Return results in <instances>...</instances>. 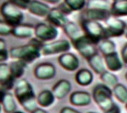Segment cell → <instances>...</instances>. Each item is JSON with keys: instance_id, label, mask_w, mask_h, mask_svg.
Here are the masks:
<instances>
[{"instance_id": "1", "label": "cell", "mask_w": 127, "mask_h": 113, "mask_svg": "<svg viewBox=\"0 0 127 113\" xmlns=\"http://www.w3.org/2000/svg\"><path fill=\"white\" fill-rule=\"evenodd\" d=\"M43 42L38 38H32L28 43L11 48L10 56L14 59L21 60L27 65L39 59L42 55Z\"/></svg>"}, {"instance_id": "2", "label": "cell", "mask_w": 127, "mask_h": 113, "mask_svg": "<svg viewBox=\"0 0 127 113\" xmlns=\"http://www.w3.org/2000/svg\"><path fill=\"white\" fill-rule=\"evenodd\" d=\"M14 94L17 101L23 109L32 113L37 108V97L32 85L26 79H21L17 82Z\"/></svg>"}, {"instance_id": "3", "label": "cell", "mask_w": 127, "mask_h": 113, "mask_svg": "<svg viewBox=\"0 0 127 113\" xmlns=\"http://www.w3.org/2000/svg\"><path fill=\"white\" fill-rule=\"evenodd\" d=\"M113 90L103 83L96 85L93 90L94 101L104 113L115 104L113 99Z\"/></svg>"}, {"instance_id": "4", "label": "cell", "mask_w": 127, "mask_h": 113, "mask_svg": "<svg viewBox=\"0 0 127 113\" xmlns=\"http://www.w3.org/2000/svg\"><path fill=\"white\" fill-rule=\"evenodd\" d=\"M1 14L3 20L13 27L22 23L24 14L21 9L10 1L4 2L1 7Z\"/></svg>"}, {"instance_id": "5", "label": "cell", "mask_w": 127, "mask_h": 113, "mask_svg": "<svg viewBox=\"0 0 127 113\" xmlns=\"http://www.w3.org/2000/svg\"><path fill=\"white\" fill-rule=\"evenodd\" d=\"M81 26L84 34L94 44H97L105 39V28L98 21L84 19Z\"/></svg>"}, {"instance_id": "6", "label": "cell", "mask_w": 127, "mask_h": 113, "mask_svg": "<svg viewBox=\"0 0 127 113\" xmlns=\"http://www.w3.org/2000/svg\"><path fill=\"white\" fill-rule=\"evenodd\" d=\"M105 22L107 26L105 28V39L120 37L125 34L127 24L123 21L111 15Z\"/></svg>"}, {"instance_id": "7", "label": "cell", "mask_w": 127, "mask_h": 113, "mask_svg": "<svg viewBox=\"0 0 127 113\" xmlns=\"http://www.w3.org/2000/svg\"><path fill=\"white\" fill-rule=\"evenodd\" d=\"M72 44L78 53L87 60L97 53L95 47L96 44L84 34L72 42Z\"/></svg>"}, {"instance_id": "8", "label": "cell", "mask_w": 127, "mask_h": 113, "mask_svg": "<svg viewBox=\"0 0 127 113\" xmlns=\"http://www.w3.org/2000/svg\"><path fill=\"white\" fill-rule=\"evenodd\" d=\"M71 44L66 39H60L44 44L42 48V55L44 56L62 54L68 52L70 49Z\"/></svg>"}, {"instance_id": "9", "label": "cell", "mask_w": 127, "mask_h": 113, "mask_svg": "<svg viewBox=\"0 0 127 113\" xmlns=\"http://www.w3.org/2000/svg\"><path fill=\"white\" fill-rule=\"evenodd\" d=\"M59 35L56 27L51 24L40 23L35 26V36L42 42L52 41Z\"/></svg>"}, {"instance_id": "10", "label": "cell", "mask_w": 127, "mask_h": 113, "mask_svg": "<svg viewBox=\"0 0 127 113\" xmlns=\"http://www.w3.org/2000/svg\"><path fill=\"white\" fill-rule=\"evenodd\" d=\"M56 67L53 64L43 62L39 64L34 69V75L40 80H48L53 78L56 75Z\"/></svg>"}, {"instance_id": "11", "label": "cell", "mask_w": 127, "mask_h": 113, "mask_svg": "<svg viewBox=\"0 0 127 113\" xmlns=\"http://www.w3.org/2000/svg\"><path fill=\"white\" fill-rule=\"evenodd\" d=\"M58 62L63 69L69 72H74L78 68L80 61L78 57L71 53L62 54L58 58Z\"/></svg>"}, {"instance_id": "12", "label": "cell", "mask_w": 127, "mask_h": 113, "mask_svg": "<svg viewBox=\"0 0 127 113\" xmlns=\"http://www.w3.org/2000/svg\"><path fill=\"white\" fill-rule=\"evenodd\" d=\"M47 19L50 24L56 27L63 28L69 22L66 15L63 13L58 7L51 8Z\"/></svg>"}, {"instance_id": "13", "label": "cell", "mask_w": 127, "mask_h": 113, "mask_svg": "<svg viewBox=\"0 0 127 113\" xmlns=\"http://www.w3.org/2000/svg\"><path fill=\"white\" fill-rule=\"evenodd\" d=\"M51 9V8L47 4L38 0H32L28 8L29 13L32 15L38 17L46 18Z\"/></svg>"}, {"instance_id": "14", "label": "cell", "mask_w": 127, "mask_h": 113, "mask_svg": "<svg viewBox=\"0 0 127 113\" xmlns=\"http://www.w3.org/2000/svg\"><path fill=\"white\" fill-rule=\"evenodd\" d=\"M69 101L72 105L75 106H87L91 103L92 96L86 91H76L71 94Z\"/></svg>"}, {"instance_id": "15", "label": "cell", "mask_w": 127, "mask_h": 113, "mask_svg": "<svg viewBox=\"0 0 127 113\" xmlns=\"http://www.w3.org/2000/svg\"><path fill=\"white\" fill-rule=\"evenodd\" d=\"M35 27L32 24L21 23L13 27L12 35L19 38H29L35 35Z\"/></svg>"}, {"instance_id": "16", "label": "cell", "mask_w": 127, "mask_h": 113, "mask_svg": "<svg viewBox=\"0 0 127 113\" xmlns=\"http://www.w3.org/2000/svg\"><path fill=\"white\" fill-rule=\"evenodd\" d=\"M71 84L66 79H62L54 85L52 90L56 99L61 100L64 99L71 90Z\"/></svg>"}, {"instance_id": "17", "label": "cell", "mask_w": 127, "mask_h": 113, "mask_svg": "<svg viewBox=\"0 0 127 113\" xmlns=\"http://www.w3.org/2000/svg\"><path fill=\"white\" fill-rule=\"evenodd\" d=\"M1 106L5 113H13L17 106L13 95L7 91L1 90Z\"/></svg>"}, {"instance_id": "18", "label": "cell", "mask_w": 127, "mask_h": 113, "mask_svg": "<svg viewBox=\"0 0 127 113\" xmlns=\"http://www.w3.org/2000/svg\"><path fill=\"white\" fill-rule=\"evenodd\" d=\"M104 62L109 71L119 72L123 68V62L116 51L104 56Z\"/></svg>"}, {"instance_id": "19", "label": "cell", "mask_w": 127, "mask_h": 113, "mask_svg": "<svg viewBox=\"0 0 127 113\" xmlns=\"http://www.w3.org/2000/svg\"><path fill=\"white\" fill-rule=\"evenodd\" d=\"M55 99L53 91L48 89L41 91L37 96V104L43 108H48L52 106Z\"/></svg>"}, {"instance_id": "20", "label": "cell", "mask_w": 127, "mask_h": 113, "mask_svg": "<svg viewBox=\"0 0 127 113\" xmlns=\"http://www.w3.org/2000/svg\"><path fill=\"white\" fill-rule=\"evenodd\" d=\"M93 80V73L86 68L78 70L75 75V81L81 86H88L92 83Z\"/></svg>"}, {"instance_id": "21", "label": "cell", "mask_w": 127, "mask_h": 113, "mask_svg": "<svg viewBox=\"0 0 127 113\" xmlns=\"http://www.w3.org/2000/svg\"><path fill=\"white\" fill-rule=\"evenodd\" d=\"M84 16L85 19L98 22L100 21H105L111 16V14L109 10L87 9Z\"/></svg>"}, {"instance_id": "22", "label": "cell", "mask_w": 127, "mask_h": 113, "mask_svg": "<svg viewBox=\"0 0 127 113\" xmlns=\"http://www.w3.org/2000/svg\"><path fill=\"white\" fill-rule=\"evenodd\" d=\"M111 16L115 17L127 16V0L114 1L110 10Z\"/></svg>"}, {"instance_id": "23", "label": "cell", "mask_w": 127, "mask_h": 113, "mask_svg": "<svg viewBox=\"0 0 127 113\" xmlns=\"http://www.w3.org/2000/svg\"><path fill=\"white\" fill-rule=\"evenodd\" d=\"M87 61L90 68L96 74L101 75L105 71L103 60L98 53L94 55Z\"/></svg>"}, {"instance_id": "24", "label": "cell", "mask_w": 127, "mask_h": 113, "mask_svg": "<svg viewBox=\"0 0 127 113\" xmlns=\"http://www.w3.org/2000/svg\"><path fill=\"white\" fill-rule=\"evenodd\" d=\"M63 28L66 35L70 39L71 42H73L78 38L84 35L82 33L78 26L73 22L69 21V22Z\"/></svg>"}, {"instance_id": "25", "label": "cell", "mask_w": 127, "mask_h": 113, "mask_svg": "<svg viewBox=\"0 0 127 113\" xmlns=\"http://www.w3.org/2000/svg\"><path fill=\"white\" fill-rule=\"evenodd\" d=\"M9 66L12 75L16 79H19L25 74L27 65L22 61L16 60L11 62Z\"/></svg>"}, {"instance_id": "26", "label": "cell", "mask_w": 127, "mask_h": 113, "mask_svg": "<svg viewBox=\"0 0 127 113\" xmlns=\"http://www.w3.org/2000/svg\"><path fill=\"white\" fill-rule=\"evenodd\" d=\"M113 95L122 103H127V88L122 83H118L113 89Z\"/></svg>"}, {"instance_id": "27", "label": "cell", "mask_w": 127, "mask_h": 113, "mask_svg": "<svg viewBox=\"0 0 127 113\" xmlns=\"http://www.w3.org/2000/svg\"><path fill=\"white\" fill-rule=\"evenodd\" d=\"M111 5L108 0H89L87 3V8L110 11Z\"/></svg>"}, {"instance_id": "28", "label": "cell", "mask_w": 127, "mask_h": 113, "mask_svg": "<svg viewBox=\"0 0 127 113\" xmlns=\"http://www.w3.org/2000/svg\"><path fill=\"white\" fill-rule=\"evenodd\" d=\"M116 44L109 39H104L99 43V49L104 56L116 51Z\"/></svg>"}, {"instance_id": "29", "label": "cell", "mask_w": 127, "mask_h": 113, "mask_svg": "<svg viewBox=\"0 0 127 113\" xmlns=\"http://www.w3.org/2000/svg\"><path fill=\"white\" fill-rule=\"evenodd\" d=\"M100 79L103 83L108 87H115L119 83L117 76L110 72L105 71L100 75Z\"/></svg>"}, {"instance_id": "30", "label": "cell", "mask_w": 127, "mask_h": 113, "mask_svg": "<svg viewBox=\"0 0 127 113\" xmlns=\"http://www.w3.org/2000/svg\"><path fill=\"white\" fill-rule=\"evenodd\" d=\"M64 2L72 11H79L87 5L86 0H64Z\"/></svg>"}, {"instance_id": "31", "label": "cell", "mask_w": 127, "mask_h": 113, "mask_svg": "<svg viewBox=\"0 0 127 113\" xmlns=\"http://www.w3.org/2000/svg\"><path fill=\"white\" fill-rule=\"evenodd\" d=\"M13 76L11 73L9 65L3 62L0 65V83L3 82Z\"/></svg>"}, {"instance_id": "32", "label": "cell", "mask_w": 127, "mask_h": 113, "mask_svg": "<svg viewBox=\"0 0 127 113\" xmlns=\"http://www.w3.org/2000/svg\"><path fill=\"white\" fill-rule=\"evenodd\" d=\"M13 27L4 20H1L0 21V34L3 36L12 34Z\"/></svg>"}, {"instance_id": "33", "label": "cell", "mask_w": 127, "mask_h": 113, "mask_svg": "<svg viewBox=\"0 0 127 113\" xmlns=\"http://www.w3.org/2000/svg\"><path fill=\"white\" fill-rule=\"evenodd\" d=\"M16 80V79L13 76H12L8 80L3 82H1L0 83H1V90L8 91L13 89L14 87Z\"/></svg>"}, {"instance_id": "34", "label": "cell", "mask_w": 127, "mask_h": 113, "mask_svg": "<svg viewBox=\"0 0 127 113\" xmlns=\"http://www.w3.org/2000/svg\"><path fill=\"white\" fill-rule=\"evenodd\" d=\"M17 5L21 9H28L30 3L32 0H9Z\"/></svg>"}, {"instance_id": "35", "label": "cell", "mask_w": 127, "mask_h": 113, "mask_svg": "<svg viewBox=\"0 0 127 113\" xmlns=\"http://www.w3.org/2000/svg\"><path fill=\"white\" fill-rule=\"evenodd\" d=\"M58 7L61 10L63 13H64L65 15L70 14L73 11L64 2H62L60 4H59V7Z\"/></svg>"}, {"instance_id": "36", "label": "cell", "mask_w": 127, "mask_h": 113, "mask_svg": "<svg viewBox=\"0 0 127 113\" xmlns=\"http://www.w3.org/2000/svg\"><path fill=\"white\" fill-rule=\"evenodd\" d=\"M9 55V52L7 50V49L0 50V61L1 63L5 62L8 59Z\"/></svg>"}, {"instance_id": "37", "label": "cell", "mask_w": 127, "mask_h": 113, "mask_svg": "<svg viewBox=\"0 0 127 113\" xmlns=\"http://www.w3.org/2000/svg\"><path fill=\"white\" fill-rule=\"evenodd\" d=\"M60 113H81L77 110L72 108L70 107H64L61 109Z\"/></svg>"}, {"instance_id": "38", "label": "cell", "mask_w": 127, "mask_h": 113, "mask_svg": "<svg viewBox=\"0 0 127 113\" xmlns=\"http://www.w3.org/2000/svg\"><path fill=\"white\" fill-rule=\"evenodd\" d=\"M104 113H121V111L120 107L115 103L111 108L104 112Z\"/></svg>"}, {"instance_id": "39", "label": "cell", "mask_w": 127, "mask_h": 113, "mask_svg": "<svg viewBox=\"0 0 127 113\" xmlns=\"http://www.w3.org/2000/svg\"><path fill=\"white\" fill-rule=\"evenodd\" d=\"M121 57L122 61L127 65V43L124 45L121 50Z\"/></svg>"}, {"instance_id": "40", "label": "cell", "mask_w": 127, "mask_h": 113, "mask_svg": "<svg viewBox=\"0 0 127 113\" xmlns=\"http://www.w3.org/2000/svg\"><path fill=\"white\" fill-rule=\"evenodd\" d=\"M42 1L44 2L48 3L56 4H60L62 2L63 0H42Z\"/></svg>"}, {"instance_id": "41", "label": "cell", "mask_w": 127, "mask_h": 113, "mask_svg": "<svg viewBox=\"0 0 127 113\" xmlns=\"http://www.w3.org/2000/svg\"><path fill=\"white\" fill-rule=\"evenodd\" d=\"M31 113H48L43 109L37 108L36 109H35L34 111H32Z\"/></svg>"}, {"instance_id": "42", "label": "cell", "mask_w": 127, "mask_h": 113, "mask_svg": "<svg viewBox=\"0 0 127 113\" xmlns=\"http://www.w3.org/2000/svg\"><path fill=\"white\" fill-rule=\"evenodd\" d=\"M5 46H6V43L4 39L1 38V39H0V50L6 49Z\"/></svg>"}, {"instance_id": "43", "label": "cell", "mask_w": 127, "mask_h": 113, "mask_svg": "<svg viewBox=\"0 0 127 113\" xmlns=\"http://www.w3.org/2000/svg\"><path fill=\"white\" fill-rule=\"evenodd\" d=\"M125 35V37L127 38V28H126V30H125V34H124Z\"/></svg>"}, {"instance_id": "44", "label": "cell", "mask_w": 127, "mask_h": 113, "mask_svg": "<svg viewBox=\"0 0 127 113\" xmlns=\"http://www.w3.org/2000/svg\"><path fill=\"white\" fill-rule=\"evenodd\" d=\"M13 113H23L22 112H15Z\"/></svg>"}, {"instance_id": "45", "label": "cell", "mask_w": 127, "mask_h": 113, "mask_svg": "<svg viewBox=\"0 0 127 113\" xmlns=\"http://www.w3.org/2000/svg\"><path fill=\"white\" fill-rule=\"evenodd\" d=\"M125 77H126V80H127V73L126 74V75H125Z\"/></svg>"}, {"instance_id": "46", "label": "cell", "mask_w": 127, "mask_h": 113, "mask_svg": "<svg viewBox=\"0 0 127 113\" xmlns=\"http://www.w3.org/2000/svg\"><path fill=\"white\" fill-rule=\"evenodd\" d=\"M126 109L127 110V103L126 104Z\"/></svg>"}, {"instance_id": "47", "label": "cell", "mask_w": 127, "mask_h": 113, "mask_svg": "<svg viewBox=\"0 0 127 113\" xmlns=\"http://www.w3.org/2000/svg\"><path fill=\"white\" fill-rule=\"evenodd\" d=\"M88 113H94V112H89Z\"/></svg>"}, {"instance_id": "48", "label": "cell", "mask_w": 127, "mask_h": 113, "mask_svg": "<svg viewBox=\"0 0 127 113\" xmlns=\"http://www.w3.org/2000/svg\"><path fill=\"white\" fill-rule=\"evenodd\" d=\"M114 1H117V0H113Z\"/></svg>"}]
</instances>
